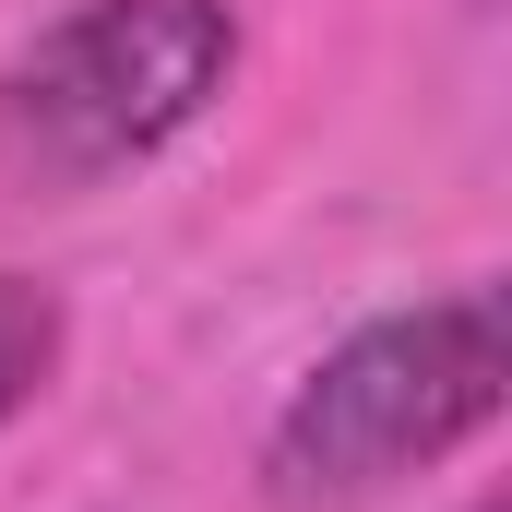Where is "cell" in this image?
<instances>
[{
  "label": "cell",
  "instance_id": "cell-1",
  "mask_svg": "<svg viewBox=\"0 0 512 512\" xmlns=\"http://www.w3.org/2000/svg\"><path fill=\"white\" fill-rule=\"evenodd\" d=\"M489 429H501V286L477 274V286L358 322L346 346H322L286 382L274 429H262V501L370 512Z\"/></svg>",
  "mask_w": 512,
  "mask_h": 512
},
{
  "label": "cell",
  "instance_id": "cell-2",
  "mask_svg": "<svg viewBox=\"0 0 512 512\" xmlns=\"http://www.w3.org/2000/svg\"><path fill=\"white\" fill-rule=\"evenodd\" d=\"M239 48L251 36L227 0H72L0 60V191L72 203L155 167L227 108Z\"/></svg>",
  "mask_w": 512,
  "mask_h": 512
},
{
  "label": "cell",
  "instance_id": "cell-3",
  "mask_svg": "<svg viewBox=\"0 0 512 512\" xmlns=\"http://www.w3.org/2000/svg\"><path fill=\"white\" fill-rule=\"evenodd\" d=\"M60 346H72V322H60V286H48V274H0V429H12V417L48 393Z\"/></svg>",
  "mask_w": 512,
  "mask_h": 512
}]
</instances>
